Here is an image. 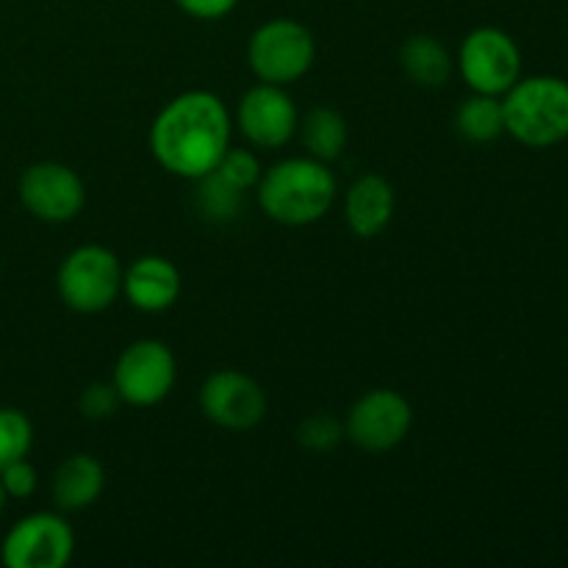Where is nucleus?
Wrapping results in <instances>:
<instances>
[{"mask_svg": "<svg viewBox=\"0 0 568 568\" xmlns=\"http://www.w3.org/2000/svg\"><path fill=\"white\" fill-rule=\"evenodd\" d=\"M460 72L475 92H508L519 81V48L499 28H477L460 44Z\"/></svg>", "mask_w": 568, "mask_h": 568, "instance_id": "9", "label": "nucleus"}, {"mask_svg": "<svg viewBox=\"0 0 568 568\" xmlns=\"http://www.w3.org/2000/svg\"><path fill=\"white\" fill-rule=\"evenodd\" d=\"M33 425L22 410L0 408V469L31 453Z\"/></svg>", "mask_w": 568, "mask_h": 568, "instance_id": "20", "label": "nucleus"}, {"mask_svg": "<svg viewBox=\"0 0 568 568\" xmlns=\"http://www.w3.org/2000/svg\"><path fill=\"white\" fill-rule=\"evenodd\" d=\"M155 161L172 175L197 178L216 170L231 148V116L225 103L211 92H186L170 100L150 131Z\"/></svg>", "mask_w": 568, "mask_h": 568, "instance_id": "1", "label": "nucleus"}, {"mask_svg": "<svg viewBox=\"0 0 568 568\" xmlns=\"http://www.w3.org/2000/svg\"><path fill=\"white\" fill-rule=\"evenodd\" d=\"M6 499H9V494H6L3 483H0V514H3V508H6Z\"/></svg>", "mask_w": 568, "mask_h": 568, "instance_id": "26", "label": "nucleus"}, {"mask_svg": "<svg viewBox=\"0 0 568 568\" xmlns=\"http://www.w3.org/2000/svg\"><path fill=\"white\" fill-rule=\"evenodd\" d=\"M175 375L178 369L170 347L153 342V338H144V342L131 344L120 355L114 366V388L122 403L150 408L172 392Z\"/></svg>", "mask_w": 568, "mask_h": 568, "instance_id": "6", "label": "nucleus"}, {"mask_svg": "<svg viewBox=\"0 0 568 568\" xmlns=\"http://www.w3.org/2000/svg\"><path fill=\"white\" fill-rule=\"evenodd\" d=\"M175 3L189 17H197V20H220V17L231 14L239 0H175Z\"/></svg>", "mask_w": 568, "mask_h": 568, "instance_id": "25", "label": "nucleus"}, {"mask_svg": "<svg viewBox=\"0 0 568 568\" xmlns=\"http://www.w3.org/2000/svg\"><path fill=\"white\" fill-rule=\"evenodd\" d=\"M20 200L28 214L42 222H70L87 200L83 181L64 164L39 161L20 178Z\"/></svg>", "mask_w": 568, "mask_h": 568, "instance_id": "10", "label": "nucleus"}, {"mask_svg": "<svg viewBox=\"0 0 568 568\" xmlns=\"http://www.w3.org/2000/svg\"><path fill=\"white\" fill-rule=\"evenodd\" d=\"M197 209L205 220L211 222H231L242 214L244 209V192L231 186L222 175L209 172V175L197 178Z\"/></svg>", "mask_w": 568, "mask_h": 568, "instance_id": "19", "label": "nucleus"}, {"mask_svg": "<svg viewBox=\"0 0 568 568\" xmlns=\"http://www.w3.org/2000/svg\"><path fill=\"white\" fill-rule=\"evenodd\" d=\"M105 488V471L92 455H72L53 475V503L61 510H83L98 503Z\"/></svg>", "mask_w": 568, "mask_h": 568, "instance_id": "15", "label": "nucleus"}, {"mask_svg": "<svg viewBox=\"0 0 568 568\" xmlns=\"http://www.w3.org/2000/svg\"><path fill=\"white\" fill-rule=\"evenodd\" d=\"M297 105L277 83L261 81L239 103V128L255 148H283L297 131Z\"/></svg>", "mask_w": 568, "mask_h": 568, "instance_id": "12", "label": "nucleus"}, {"mask_svg": "<svg viewBox=\"0 0 568 568\" xmlns=\"http://www.w3.org/2000/svg\"><path fill=\"white\" fill-rule=\"evenodd\" d=\"M75 536L55 514H31L3 538L0 558L9 568H61L70 564Z\"/></svg>", "mask_w": 568, "mask_h": 568, "instance_id": "7", "label": "nucleus"}, {"mask_svg": "<svg viewBox=\"0 0 568 568\" xmlns=\"http://www.w3.org/2000/svg\"><path fill=\"white\" fill-rule=\"evenodd\" d=\"M120 394H116L114 383H92V386L87 388V392L81 394V403H78V408H81V414L87 416V419L92 422H103L109 419V416L116 414V408H120Z\"/></svg>", "mask_w": 568, "mask_h": 568, "instance_id": "23", "label": "nucleus"}, {"mask_svg": "<svg viewBox=\"0 0 568 568\" xmlns=\"http://www.w3.org/2000/svg\"><path fill=\"white\" fill-rule=\"evenodd\" d=\"M403 67L419 87H444L453 72V59L438 39L419 33L403 44Z\"/></svg>", "mask_w": 568, "mask_h": 568, "instance_id": "17", "label": "nucleus"}, {"mask_svg": "<svg viewBox=\"0 0 568 568\" xmlns=\"http://www.w3.org/2000/svg\"><path fill=\"white\" fill-rule=\"evenodd\" d=\"M410 425H414V410L408 399L392 388H375L349 408L344 430L349 442L366 453H388L405 442Z\"/></svg>", "mask_w": 568, "mask_h": 568, "instance_id": "8", "label": "nucleus"}, {"mask_svg": "<svg viewBox=\"0 0 568 568\" xmlns=\"http://www.w3.org/2000/svg\"><path fill=\"white\" fill-rule=\"evenodd\" d=\"M0 483H3V488L9 497L28 499L33 491H37L39 477H37V469H33V466L22 458V460H14V464L6 466V469H0Z\"/></svg>", "mask_w": 568, "mask_h": 568, "instance_id": "24", "label": "nucleus"}, {"mask_svg": "<svg viewBox=\"0 0 568 568\" xmlns=\"http://www.w3.org/2000/svg\"><path fill=\"white\" fill-rule=\"evenodd\" d=\"M203 414L225 430H250L266 414V397L258 383L236 369H222L203 383Z\"/></svg>", "mask_w": 568, "mask_h": 568, "instance_id": "11", "label": "nucleus"}, {"mask_svg": "<svg viewBox=\"0 0 568 568\" xmlns=\"http://www.w3.org/2000/svg\"><path fill=\"white\" fill-rule=\"evenodd\" d=\"M214 172L216 175L225 178L231 186L242 189V192L258 186V181H261L258 159H255V153H250V150H244V148H227Z\"/></svg>", "mask_w": 568, "mask_h": 568, "instance_id": "21", "label": "nucleus"}, {"mask_svg": "<svg viewBox=\"0 0 568 568\" xmlns=\"http://www.w3.org/2000/svg\"><path fill=\"white\" fill-rule=\"evenodd\" d=\"M455 125L464 139L475 144H488L505 133V111L497 94H480L466 100L455 114Z\"/></svg>", "mask_w": 568, "mask_h": 568, "instance_id": "18", "label": "nucleus"}, {"mask_svg": "<svg viewBox=\"0 0 568 568\" xmlns=\"http://www.w3.org/2000/svg\"><path fill=\"white\" fill-rule=\"evenodd\" d=\"M505 131L527 148H549L568 136V83L538 75L516 81L503 103Z\"/></svg>", "mask_w": 568, "mask_h": 568, "instance_id": "3", "label": "nucleus"}, {"mask_svg": "<svg viewBox=\"0 0 568 568\" xmlns=\"http://www.w3.org/2000/svg\"><path fill=\"white\" fill-rule=\"evenodd\" d=\"M300 128V142L308 150L311 159L316 161H333L344 153L347 148V122L338 111L325 109H311L303 116V122H297Z\"/></svg>", "mask_w": 568, "mask_h": 568, "instance_id": "16", "label": "nucleus"}, {"mask_svg": "<svg viewBox=\"0 0 568 568\" xmlns=\"http://www.w3.org/2000/svg\"><path fill=\"white\" fill-rule=\"evenodd\" d=\"M394 214V189L386 178L364 175L347 192L344 216L355 236L372 239L386 231Z\"/></svg>", "mask_w": 568, "mask_h": 568, "instance_id": "14", "label": "nucleus"}, {"mask_svg": "<svg viewBox=\"0 0 568 568\" xmlns=\"http://www.w3.org/2000/svg\"><path fill=\"white\" fill-rule=\"evenodd\" d=\"M336 200V178L325 161L286 159L258 181V203L281 225H311L322 220Z\"/></svg>", "mask_w": 568, "mask_h": 568, "instance_id": "2", "label": "nucleus"}, {"mask_svg": "<svg viewBox=\"0 0 568 568\" xmlns=\"http://www.w3.org/2000/svg\"><path fill=\"white\" fill-rule=\"evenodd\" d=\"M344 436V427L338 425V419L327 414H314L300 425L297 442L305 449H314V453H327V449L336 447Z\"/></svg>", "mask_w": 568, "mask_h": 568, "instance_id": "22", "label": "nucleus"}, {"mask_svg": "<svg viewBox=\"0 0 568 568\" xmlns=\"http://www.w3.org/2000/svg\"><path fill=\"white\" fill-rule=\"evenodd\" d=\"M122 292V266L100 244L72 250L59 270V294L78 314L105 311Z\"/></svg>", "mask_w": 568, "mask_h": 568, "instance_id": "4", "label": "nucleus"}, {"mask_svg": "<svg viewBox=\"0 0 568 568\" xmlns=\"http://www.w3.org/2000/svg\"><path fill=\"white\" fill-rule=\"evenodd\" d=\"M122 292L139 311L159 314L181 294V272L161 255H142L122 272Z\"/></svg>", "mask_w": 568, "mask_h": 568, "instance_id": "13", "label": "nucleus"}, {"mask_svg": "<svg viewBox=\"0 0 568 568\" xmlns=\"http://www.w3.org/2000/svg\"><path fill=\"white\" fill-rule=\"evenodd\" d=\"M316 55L314 37L297 20H272L253 33L247 48L250 67L264 83L297 81L311 70Z\"/></svg>", "mask_w": 568, "mask_h": 568, "instance_id": "5", "label": "nucleus"}]
</instances>
